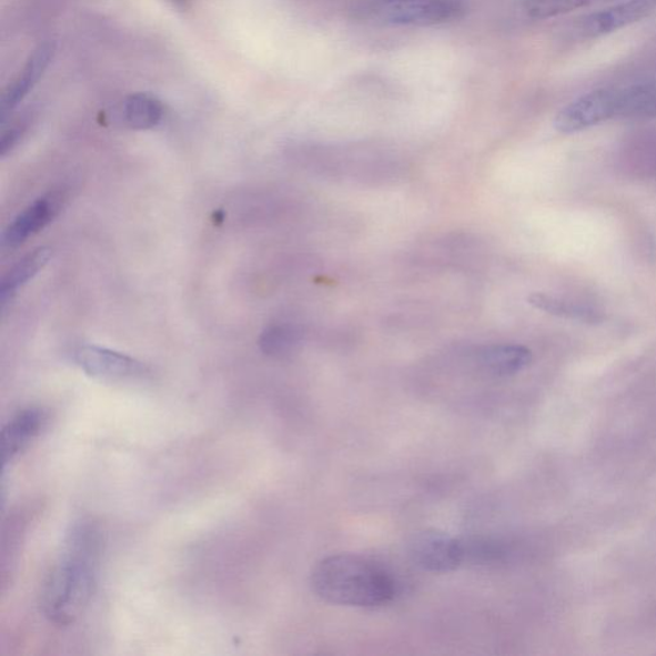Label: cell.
<instances>
[{
    "instance_id": "5b68a950",
    "label": "cell",
    "mask_w": 656,
    "mask_h": 656,
    "mask_svg": "<svg viewBox=\"0 0 656 656\" xmlns=\"http://www.w3.org/2000/svg\"><path fill=\"white\" fill-rule=\"evenodd\" d=\"M656 0H625L605 10L585 16L568 30L569 41H587L613 34L644 20L654 12Z\"/></svg>"
},
{
    "instance_id": "6da1fadb",
    "label": "cell",
    "mask_w": 656,
    "mask_h": 656,
    "mask_svg": "<svg viewBox=\"0 0 656 656\" xmlns=\"http://www.w3.org/2000/svg\"><path fill=\"white\" fill-rule=\"evenodd\" d=\"M102 552L103 536L97 523L74 522L40 593L41 612L54 625L70 626L88 608L95 593Z\"/></svg>"
},
{
    "instance_id": "8fae6325",
    "label": "cell",
    "mask_w": 656,
    "mask_h": 656,
    "mask_svg": "<svg viewBox=\"0 0 656 656\" xmlns=\"http://www.w3.org/2000/svg\"><path fill=\"white\" fill-rule=\"evenodd\" d=\"M533 354L522 345L487 346L478 354V363L490 375L506 377L517 375L528 367Z\"/></svg>"
},
{
    "instance_id": "7c38bea8",
    "label": "cell",
    "mask_w": 656,
    "mask_h": 656,
    "mask_svg": "<svg viewBox=\"0 0 656 656\" xmlns=\"http://www.w3.org/2000/svg\"><path fill=\"white\" fill-rule=\"evenodd\" d=\"M118 111L124 127L132 130L155 128L162 121L164 113L161 101L147 93H137L124 98Z\"/></svg>"
},
{
    "instance_id": "2e32d148",
    "label": "cell",
    "mask_w": 656,
    "mask_h": 656,
    "mask_svg": "<svg viewBox=\"0 0 656 656\" xmlns=\"http://www.w3.org/2000/svg\"><path fill=\"white\" fill-rule=\"evenodd\" d=\"M297 343L296 332L290 326H270L265 329L260 345L264 354L271 356L286 355L293 351Z\"/></svg>"
},
{
    "instance_id": "ba28073f",
    "label": "cell",
    "mask_w": 656,
    "mask_h": 656,
    "mask_svg": "<svg viewBox=\"0 0 656 656\" xmlns=\"http://www.w3.org/2000/svg\"><path fill=\"white\" fill-rule=\"evenodd\" d=\"M55 53L53 41H44L34 49L24 63L22 70L10 85L4 90L2 98V119L6 120L16 107L27 98L32 89L38 84L41 77L51 64Z\"/></svg>"
},
{
    "instance_id": "7a4b0ae2",
    "label": "cell",
    "mask_w": 656,
    "mask_h": 656,
    "mask_svg": "<svg viewBox=\"0 0 656 656\" xmlns=\"http://www.w3.org/2000/svg\"><path fill=\"white\" fill-rule=\"evenodd\" d=\"M311 585L323 602L376 608L388 604L396 594L395 583L380 564L354 554L330 555L315 564Z\"/></svg>"
},
{
    "instance_id": "277c9868",
    "label": "cell",
    "mask_w": 656,
    "mask_h": 656,
    "mask_svg": "<svg viewBox=\"0 0 656 656\" xmlns=\"http://www.w3.org/2000/svg\"><path fill=\"white\" fill-rule=\"evenodd\" d=\"M623 88H604L581 95L563 107L554 119V128L562 134H575L620 118Z\"/></svg>"
},
{
    "instance_id": "3957f363",
    "label": "cell",
    "mask_w": 656,
    "mask_h": 656,
    "mask_svg": "<svg viewBox=\"0 0 656 656\" xmlns=\"http://www.w3.org/2000/svg\"><path fill=\"white\" fill-rule=\"evenodd\" d=\"M381 20L402 27H437L458 21L467 13L466 0H381Z\"/></svg>"
},
{
    "instance_id": "8992f818",
    "label": "cell",
    "mask_w": 656,
    "mask_h": 656,
    "mask_svg": "<svg viewBox=\"0 0 656 656\" xmlns=\"http://www.w3.org/2000/svg\"><path fill=\"white\" fill-rule=\"evenodd\" d=\"M408 553L415 566L431 573L453 572L466 562L464 543L437 529L413 535Z\"/></svg>"
},
{
    "instance_id": "5bb4252c",
    "label": "cell",
    "mask_w": 656,
    "mask_h": 656,
    "mask_svg": "<svg viewBox=\"0 0 656 656\" xmlns=\"http://www.w3.org/2000/svg\"><path fill=\"white\" fill-rule=\"evenodd\" d=\"M528 303L535 306L536 310L556 315V317L588 323L602 320V313L596 312L592 306L559 296L535 293L528 297Z\"/></svg>"
},
{
    "instance_id": "4fadbf2b",
    "label": "cell",
    "mask_w": 656,
    "mask_h": 656,
    "mask_svg": "<svg viewBox=\"0 0 656 656\" xmlns=\"http://www.w3.org/2000/svg\"><path fill=\"white\" fill-rule=\"evenodd\" d=\"M51 259V249L39 248L16 264L14 268L7 273L2 281V286H0V295H2L3 304H7L21 286L27 284L32 277L37 276Z\"/></svg>"
},
{
    "instance_id": "e0dca14e",
    "label": "cell",
    "mask_w": 656,
    "mask_h": 656,
    "mask_svg": "<svg viewBox=\"0 0 656 656\" xmlns=\"http://www.w3.org/2000/svg\"><path fill=\"white\" fill-rule=\"evenodd\" d=\"M23 128L20 124H16V127L7 130L0 141V153L2 157H6L8 152H11L16 144L19 143V140L22 137Z\"/></svg>"
},
{
    "instance_id": "30bf717a",
    "label": "cell",
    "mask_w": 656,
    "mask_h": 656,
    "mask_svg": "<svg viewBox=\"0 0 656 656\" xmlns=\"http://www.w3.org/2000/svg\"><path fill=\"white\" fill-rule=\"evenodd\" d=\"M55 212L53 198H41L22 211L4 232L3 244L18 248L48 225Z\"/></svg>"
},
{
    "instance_id": "9c48e42d",
    "label": "cell",
    "mask_w": 656,
    "mask_h": 656,
    "mask_svg": "<svg viewBox=\"0 0 656 656\" xmlns=\"http://www.w3.org/2000/svg\"><path fill=\"white\" fill-rule=\"evenodd\" d=\"M48 415L41 408L30 406L7 423L2 431V461L4 467L13 462L41 434Z\"/></svg>"
},
{
    "instance_id": "9a60e30c",
    "label": "cell",
    "mask_w": 656,
    "mask_h": 656,
    "mask_svg": "<svg viewBox=\"0 0 656 656\" xmlns=\"http://www.w3.org/2000/svg\"><path fill=\"white\" fill-rule=\"evenodd\" d=\"M597 2H602V0H523V11L529 19L547 20Z\"/></svg>"
},
{
    "instance_id": "ac0fdd59",
    "label": "cell",
    "mask_w": 656,
    "mask_h": 656,
    "mask_svg": "<svg viewBox=\"0 0 656 656\" xmlns=\"http://www.w3.org/2000/svg\"><path fill=\"white\" fill-rule=\"evenodd\" d=\"M174 8H178L180 11L186 10L191 0H168Z\"/></svg>"
},
{
    "instance_id": "52a82bcc",
    "label": "cell",
    "mask_w": 656,
    "mask_h": 656,
    "mask_svg": "<svg viewBox=\"0 0 656 656\" xmlns=\"http://www.w3.org/2000/svg\"><path fill=\"white\" fill-rule=\"evenodd\" d=\"M73 361L88 375L107 380L138 379L147 375V367L132 356L99 346H80Z\"/></svg>"
}]
</instances>
